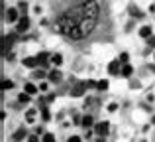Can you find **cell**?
Listing matches in <instances>:
<instances>
[{
	"label": "cell",
	"mask_w": 155,
	"mask_h": 142,
	"mask_svg": "<svg viewBox=\"0 0 155 142\" xmlns=\"http://www.w3.org/2000/svg\"><path fill=\"white\" fill-rule=\"evenodd\" d=\"M24 65H26V67H39L37 55H35V57H26V59H24Z\"/></svg>",
	"instance_id": "obj_8"
},
{
	"label": "cell",
	"mask_w": 155,
	"mask_h": 142,
	"mask_svg": "<svg viewBox=\"0 0 155 142\" xmlns=\"http://www.w3.org/2000/svg\"><path fill=\"white\" fill-rule=\"evenodd\" d=\"M26 120H28V122H33V120H35V109H30L26 113Z\"/></svg>",
	"instance_id": "obj_17"
},
{
	"label": "cell",
	"mask_w": 155,
	"mask_h": 142,
	"mask_svg": "<svg viewBox=\"0 0 155 142\" xmlns=\"http://www.w3.org/2000/svg\"><path fill=\"white\" fill-rule=\"evenodd\" d=\"M43 142H55V136L51 132H45L43 134Z\"/></svg>",
	"instance_id": "obj_22"
},
{
	"label": "cell",
	"mask_w": 155,
	"mask_h": 142,
	"mask_svg": "<svg viewBox=\"0 0 155 142\" xmlns=\"http://www.w3.org/2000/svg\"><path fill=\"white\" fill-rule=\"evenodd\" d=\"M151 12H155V2H153V4H151Z\"/></svg>",
	"instance_id": "obj_31"
},
{
	"label": "cell",
	"mask_w": 155,
	"mask_h": 142,
	"mask_svg": "<svg viewBox=\"0 0 155 142\" xmlns=\"http://www.w3.org/2000/svg\"><path fill=\"white\" fill-rule=\"evenodd\" d=\"M51 61H53V65H61L63 63V55H59V54H55V55H51Z\"/></svg>",
	"instance_id": "obj_16"
},
{
	"label": "cell",
	"mask_w": 155,
	"mask_h": 142,
	"mask_svg": "<svg viewBox=\"0 0 155 142\" xmlns=\"http://www.w3.org/2000/svg\"><path fill=\"white\" fill-rule=\"evenodd\" d=\"M108 130H110V124H108L106 120H104V122H98V124L94 126V134H96V136H102V138L108 134Z\"/></svg>",
	"instance_id": "obj_3"
},
{
	"label": "cell",
	"mask_w": 155,
	"mask_h": 142,
	"mask_svg": "<svg viewBox=\"0 0 155 142\" xmlns=\"http://www.w3.org/2000/svg\"><path fill=\"white\" fill-rule=\"evenodd\" d=\"M151 122H153V124H155V117H153V119H151Z\"/></svg>",
	"instance_id": "obj_33"
},
{
	"label": "cell",
	"mask_w": 155,
	"mask_h": 142,
	"mask_svg": "<svg viewBox=\"0 0 155 142\" xmlns=\"http://www.w3.org/2000/svg\"><path fill=\"white\" fill-rule=\"evenodd\" d=\"M153 59H155V55H153Z\"/></svg>",
	"instance_id": "obj_34"
},
{
	"label": "cell",
	"mask_w": 155,
	"mask_h": 142,
	"mask_svg": "<svg viewBox=\"0 0 155 142\" xmlns=\"http://www.w3.org/2000/svg\"><path fill=\"white\" fill-rule=\"evenodd\" d=\"M120 59H114V61H110V65H108V73L110 75H118L120 71H122V67H120Z\"/></svg>",
	"instance_id": "obj_5"
},
{
	"label": "cell",
	"mask_w": 155,
	"mask_h": 142,
	"mask_svg": "<svg viewBox=\"0 0 155 142\" xmlns=\"http://www.w3.org/2000/svg\"><path fill=\"white\" fill-rule=\"evenodd\" d=\"M89 89V85H87V81H81V83H77L75 87L71 89V97H81V95H85V91Z\"/></svg>",
	"instance_id": "obj_2"
},
{
	"label": "cell",
	"mask_w": 155,
	"mask_h": 142,
	"mask_svg": "<svg viewBox=\"0 0 155 142\" xmlns=\"http://www.w3.org/2000/svg\"><path fill=\"white\" fill-rule=\"evenodd\" d=\"M30 28V18L28 16H22L20 20H18V26H16V32L18 34H24L26 30Z\"/></svg>",
	"instance_id": "obj_4"
},
{
	"label": "cell",
	"mask_w": 155,
	"mask_h": 142,
	"mask_svg": "<svg viewBox=\"0 0 155 142\" xmlns=\"http://www.w3.org/2000/svg\"><path fill=\"white\" fill-rule=\"evenodd\" d=\"M18 103H22V105H26V103H30V95H28V93H26V91H24L22 95H20V97H18Z\"/></svg>",
	"instance_id": "obj_18"
},
{
	"label": "cell",
	"mask_w": 155,
	"mask_h": 142,
	"mask_svg": "<svg viewBox=\"0 0 155 142\" xmlns=\"http://www.w3.org/2000/svg\"><path fill=\"white\" fill-rule=\"evenodd\" d=\"M108 85H110V83H108L106 79H102V81H98V85H96V89H100V91H106V89H108Z\"/></svg>",
	"instance_id": "obj_19"
},
{
	"label": "cell",
	"mask_w": 155,
	"mask_h": 142,
	"mask_svg": "<svg viewBox=\"0 0 155 142\" xmlns=\"http://www.w3.org/2000/svg\"><path fill=\"white\" fill-rule=\"evenodd\" d=\"M132 73H133V67L132 65H128V63L122 65V71H120V75H122V77H132Z\"/></svg>",
	"instance_id": "obj_10"
},
{
	"label": "cell",
	"mask_w": 155,
	"mask_h": 142,
	"mask_svg": "<svg viewBox=\"0 0 155 142\" xmlns=\"http://www.w3.org/2000/svg\"><path fill=\"white\" fill-rule=\"evenodd\" d=\"M92 122H94V120H92V117H90V115L83 117V120H81V124H83V126H87V128H90V126H92Z\"/></svg>",
	"instance_id": "obj_14"
},
{
	"label": "cell",
	"mask_w": 155,
	"mask_h": 142,
	"mask_svg": "<svg viewBox=\"0 0 155 142\" xmlns=\"http://www.w3.org/2000/svg\"><path fill=\"white\" fill-rule=\"evenodd\" d=\"M33 77H35V79H43L45 71H43V69H35V71H33Z\"/></svg>",
	"instance_id": "obj_21"
},
{
	"label": "cell",
	"mask_w": 155,
	"mask_h": 142,
	"mask_svg": "<svg viewBox=\"0 0 155 142\" xmlns=\"http://www.w3.org/2000/svg\"><path fill=\"white\" fill-rule=\"evenodd\" d=\"M26 134H28V130H26L24 126H20L18 130L12 134V140H14V142H20V140H24V138H26Z\"/></svg>",
	"instance_id": "obj_6"
},
{
	"label": "cell",
	"mask_w": 155,
	"mask_h": 142,
	"mask_svg": "<svg viewBox=\"0 0 155 142\" xmlns=\"http://www.w3.org/2000/svg\"><path fill=\"white\" fill-rule=\"evenodd\" d=\"M18 8H20V10H22L24 14H26V10H28V4H26V2L22 0V2H18Z\"/></svg>",
	"instance_id": "obj_24"
},
{
	"label": "cell",
	"mask_w": 155,
	"mask_h": 142,
	"mask_svg": "<svg viewBox=\"0 0 155 142\" xmlns=\"http://www.w3.org/2000/svg\"><path fill=\"white\" fill-rule=\"evenodd\" d=\"M139 36L149 40V38L153 36V34H151V26H141V28H139Z\"/></svg>",
	"instance_id": "obj_9"
},
{
	"label": "cell",
	"mask_w": 155,
	"mask_h": 142,
	"mask_svg": "<svg viewBox=\"0 0 155 142\" xmlns=\"http://www.w3.org/2000/svg\"><path fill=\"white\" fill-rule=\"evenodd\" d=\"M47 89H49V85H47V83H41V85H39V91H41V93H45Z\"/></svg>",
	"instance_id": "obj_26"
},
{
	"label": "cell",
	"mask_w": 155,
	"mask_h": 142,
	"mask_svg": "<svg viewBox=\"0 0 155 142\" xmlns=\"http://www.w3.org/2000/svg\"><path fill=\"white\" fill-rule=\"evenodd\" d=\"M6 20H8V22H16V20H18V10H16V8H8V10H6Z\"/></svg>",
	"instance_id": "obj_7"
},
{
	"label": "cell",
	"mask_w": 155,
	"mask_h": 142,
	"mask_svg": "<svg viewBox=\"0 0 155 142\" xmlns=\"http://www.w3.org/2000/svg\"><path fill=\"white\" fill-rule=\"evenodd\" d=\"M67 142H81V136H69Z\"/></svg>",
	"instance_id": "obj_27"
},
{
	"label": "cell",
	"mask_w": 155,
	"mask_h": 142,
	"mask_svg": "<svg viewBox=\"0 0 155 142\" xmlns=\"http://www.w3.org/2000/svg\"><path fill=\"white\" fill-rule=\"evenodd\" d=\"M96 142H106V140H104V138H102V136H100V138H98V140H96Z\"/></svg>",
	"instance_id": "obj_32"
},
{
	"label": "cell",
	"mask_w": 155,
	"mask_h": 142,
	"mask_svg": "<svg viewBox=\"0 0 155 142\" xmlns=\"http://www.w3.org/2000/svg\"><path fill=\"white\" fill-rule=\"evenodd\" d=\"M49 79H51V83H59V81H61V71L53 69V71L49 73Z\"/></svg>",
	"instance_id": "obj_13"
},
{
	"label": "cell",
	"mask_w": 155,
	"mask_h": 142,
	"mask_svg": "<svg viewBox=\"0 0 155 142\" xmlns=\"http://www.w3.org/2000/svg\"><path fill=\"white\" fill-rule=\"evenodd\" d=\"M41 117H43V120H49V110H47V107H41Z\"/></svg>",
	"instance_id": "obj_23"
},
{
	"label": "cell",
	"mask_w": 155,
	"mask_h": 142,
	"mask_svg": "<svg viewBox=\"0 0 155 142\" xmlns=\"http://www.w3.org/2000/svg\"><path fill=\"white\" fill-rule=\"evenodd\" d=\"M100 6L96 0H85L79 6L67 10L59 20H57V32H61L63 36H69L75 28H79L85 20H98Z\"/></svg>",
	"instance_id": "obj_1"
},
{
	"label": "cell",
	"mask_w": 155,
	"mask_h": 142,
	"mask_svg": "<svg viewBox=\"0 0 155 142\" xmlns=\"http://www.w3.org/2000/svg\"><path fill=\"white\" fill-rule=\"evenodd\" d=\"M130 14H132V16H135V18H141V16H143V12L141 10H137V6H130Z\"/></svg>",
	"instance_id": "obj_15"
},
{
	"label": "cell",
	"mask_w": 155,
	"mask_h": 142,
	"mask_svg": "<svg viewBox=\"0 0 155 142\" xmlns=\"http://www.w3.org/2000/svg\"><path fill=\"white\" fill-rule=\"evenodd\" d=\"M24 91H26L28 95H35V93L39 91V87H35L33 83H26V87H24Z\"/></svg>",
	"instance_id": "obj_11"
},
{
	"label": "cell",
	"mask_w": 155,
	"mask_h": 142,
	"mask_svg": "<svg viewBox=\"0 0 155 142\" xmlns=\"http://www.w3.org/2000/svg\"><path fill=\"white\" fill-rule=\"evenodd\" d=\"M147 44H149V45H153V47H155V36H151V38L147 40Z\"/></svg>",
	"instance_id": "obj_30"
},
{
	"label": "cell",
	"mask_w": 155,
	"mask_h": 142,
	"mask_svg": "<svg viewBox=\"0 0 155 142\" xmlns=\"http://www.w3.org/2000/svg\"><path fill=\"white\" fill-rule=\"evenodd\" d=\"M116 109H118V105H116V103H112V105H108V110H110V113H114Z\"/></svg>",
	"instance_id": "obj_28"
},
{
	"label": "cell",
	"mask_w": 155,
	"mask_h": 142,
	"mask_svg": "<svg viewBox=\"0 0 155 142\" xmlns=\"http://www.w3.org/2000/svg\"><path fill=\"white\" fill-rule=\"evenodd\" d=\"M14 87V83H12V81H8V79H4V81H2V91H8V89H12Z\"/></svg>",
	"instance_id": "obj_20"
},
{
	"label": "cell",
	"mask_w": 155,
	"mask_h": 142,
	"mask_svg": "<svg viewBox=\"0 0 155 142\" xmlns=\"http://www.w3.org/2000/svg\"><path fill=\"white\" fill-rule=\"evenodd\" d=\"M49 57H51V55L47 54V51H41V54H37V61H39V65H45Z\"/></svg>",
	"instance_id": "obj_12"
},
{
	"label": "cell",
	"mask_w": 155,
	"mask_h": 142,
	"mask_svg": "<svg viewBox=\"0 0 155 142\" xmlns=\"http://www.w3.org/2000/svg\"><path fill=\"white\" fill-rule=\"evenodd\" d=\"M28 142H39V138H37V136L33 134V136H30V138H28Z\"/></svg>",
	"instance_id": "obj_29"
},
{
	"label": "cell",
	"mask_w": 155,
	"mask_h": 142,
	"mask_svg": "<svg viewBox=\"0 0 155 142\" xmlns=\"http://www.w3.org/2000/svg\"><path fill=\"white\" fill-rule=\"evenodd\" d=\"M118 59H120L124 65H126V63H128V54H120V57H118Z\"/></svg>",
	"instance_id": "obj_25"
}]
</instances>
